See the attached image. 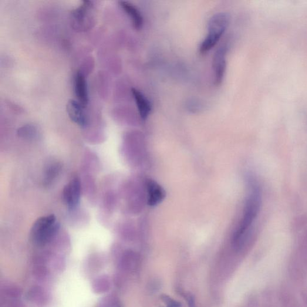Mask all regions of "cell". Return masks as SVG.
Instances as JSON below:
<instances>
[{"label": "cell", "instance_id": "cell-10", "mask_svg": "<svg viewBox=\"0 0 307 307\" xmlns=\"http://www.w3.org/2000/svg\"><path fill=\"white\" fill-rule=\"evenodd\" d=\"M119 4L127 14L130 16L135 29L140 30L143 27L144 20L141 12L136 7L127 2H120Z\"/></svg>", "mask_w": 307, "mask_h": 307}, {"label": "cell", "instance_id": "cell-5", "mask_svg": "<svg viewBox=\"0 0 307 307\" xmlns=\"http://www.w3.org/2000/svg\"><path fill=\"white\" fill-rule=\"evenodd\" d=\"M93 9V2L90 1H84L78 8L72 12V21L74 27L76 29H86L87 20H89L91 11Z\"/></svg>", "mask_w": 307, "mask_h": 307}, {"label": "cell", "instance_id": "cell-12", "mask_svg": "<svg viewBox=\"0 0 307 307\" xmlns=\"http://www.w3.org/2000/svg\"><path fill=\"white\" fill-rule=\"evenodd\" d=\"M60 166L59 164L51 165V166L49 167L47 171L46 175V183L48 184L55 179L57 175L59 174L60 171Z\"/></svg>", "mask_w": 307, "mask_h": 307}, {"label": "cell", "instance_id": "cell-6", "mask_svg": "<svg viewBox=\"0 0 307 307\" xmlns=\"http://www.w3.org/2000/svg\"><path fill=\"white\" fill-rule=\"evenodd\" d=\"M83 107L78 101L69 100L67 102L66 109L71 120L79 126L84 127L87 126V120Z\"/></svg>", "mask_w": 307, "mask_h": 307}, {"label": "cell", "instance_id": "cell-2", "mask_svg": "<svg viewBox=\"0 0 307 307\" xmlns=\"http://www.w3.org/2000/svg\"><path fill=\"white\" fill-rule=\"evenodd\" d=\"M59 229L60 224L55 215L43 216L34 222L30 236L36 244L44 245L52 240Z\"/></svg>", "mask_w": 307, "mask_h": 307}, {"label": "cell", "instance_id": "cell-11", "mask_svg": "<svg viewBox=\"0 0 307 307\" xmlns=\"http://www.w3.org/2000/svg\"><path fill=\"white\" fill-rule=\"evenodd\" d=\"M148 204L151 206L156 205L163 200L165 197L164 191L156 182L148 181Z\"/></svg>", "mask_w": 307, "mask_h": 307}, {"label": "cell", "instance_id": "cell-8", "mask_svg": "<svg viewBox=\"0 0 307 307\" xmlns=\"http://www.w3.org/2000/svg\"><path fill=\"white\" fill-rule=\"evenodd\" d=\"M74 86H75V93L77 101L83 107H86L89 103V94H88L86 77L79 71L76 74Z\"/></svg>", "mask_w": 307, "mask_h": 307}, {"label": "cell", "instance_id": "cell-7", "mask_svg": "<svg viewBox=\"0 0 307 307\" xmlns=\"http://www.w3.org/2000/svg\"><path fill=\"white\" fill-rule=\"evenodd\" d=\"M226 49L222 47L215 52L214 60L213 67L215 72V83L216 85L219 86L222 82L224 79L226 67H227V62H226Z\"/></svg>", "mask_w": 307, "mask_h": 307}, {"label": "cell", "instance_id": "cell-1", "mask_svg": "<svg viewBox=\"0 0 307 307\" xmlns=\"http://www.w3.org/2000/svg\"><path fill=\"white\" fill-rule=\"evenodd\" d=\"M251 185V191L246 200L242 220L233 236V244L237 249L244 246L248 230L258 217L261 207V189L256 183H253Z\"/></svg>", "mask_w": 307, "mask_h": 307}, {"label": "cell", "instance_id": "cell-14", "mask_svg": "<svg viewBox=\"0 0 307 307\" xmlns=\"http://www.w3.org/2000/svg\"><path fill=\"white\" fill-rule=\"evenodd\" d=\"M187 302L188 303L189 307H196L193 296H191V295H188L187 296Z\"/></svg>", "mask_w": 307, "mask_h": 307}, {"label": "cell", "instance_id": "cell-9", "mask_svg": "<svg viewBox=\"0 0 307 307\" xmlns=\"http://www.w3.org/2000/svg\"><path fill=\"white\" fill-rule=\"evenodd\" d=\"M135 102H136L140 117L143 120H146L151 112V104L150 101L145 96L143 93L136 89H131Z\"/></svg>", "mask_w": 307, "mask_h": 307}, {"label": "cell", "instance_id": "cell-3", "mask_svg": "<svg viewBox=\"0 0 307 307\" xmlns=\"http://www.w3.org/2000/svg\"><path fill=\"white\" fill-rule=\"evenodd\" d=\"M229 17L227 13H219L214 15L208 23V35L200 47L201 53L210 51L220 40L229 25Z\"/></svg>", "mask_w": 307, "mask_h": 307}, {"label": "cell", "instance_id": "cell-13", "mask_svg": "<svg viewBox=\"0 0 307 307\" xmlns=\"http://www.w3.org/2000/svg\"><path fill=\"white\" fill-rule=\"evenodd\" d=\"M161 299L163 301L166 303L168 307H180L181 303L175 301L174 299H172L171 297L167 295H162Z\"/></svg>", "mask_w": 307, "mask_h": 307}, {"label": "cell", "instance_id": "cell-4", "mask_svg": "<svg viewBox=\"0 0 307 307\" xmlns=\"http://www.w3.org/2000/svg\"><path fill=\"white\" fill-rule=\"evenodd\" d=\"M81 196V185L78 178H73L65 185L63 191L64 202L69 210L75 209L79 204Z\"/></svg>", "mask_w": 307, "mask_h": 307}]
</instances>
